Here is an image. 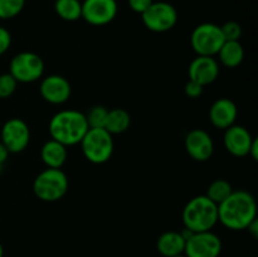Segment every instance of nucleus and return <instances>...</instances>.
<instances>
[{
  "label": "nucleus",
  "mask_w": 258,
  "mask_h": 257,
  "mask_svg": "<svg viewBox=\"0 0 258 257\" xmlns=\"http://www.w3.org/2000/svg\"><path fill=\"white\" fill-rule=\"evenodd\" d=\"M249 156H251L253 160H258V140L257 138L253 139V143H252L251 149H249Z\"/></svg>",
  "instance_id": "31"
},
{
  "label": "nucleus",
  "mask_w": 258,
  "mask_h": 257,
  "mask_svg": "<svg viewBox=\"0 0 258 257\" xmlns=\"http://www.w3.org/2000/svg\"><path fill=\"white\" fill-rule=\"evenodd\" d=\"M9 73L17 80V82H35L42 78L44 73V62L37 53L22 52L13 57Z\"/></svg>",
  "instance_id": "8"
},
{
  "label": "nucleus",
  "mask_w": 258,
  "mask_h": 257,
  "mask_svg": "<svg viewBox=\"0 0 258 257\" xmlns=\"http://www.w3.org/2000/svg\"><path fill=\"white\" fill-rule=\"evenodd\" d=\"M217 55L223 66L228 68H236L243 62L244 49L239 40H226Z\"/></svg>",
  "instance_id": "19"
},
{
  "label": "nucleus",
  "mask_w": 258,
  "mask_h": 257,
  "mask_svg": "<svg viewBox=\"0 0 258 257\" xmlns=\"http://www.w3.org/2000/svg\"><path fill=\"white\" fill-rule=\"evenodd\" d=\"M80 144L85 158L93 164H103L112 156L113 139L105 128H88Z\"/></svg>",
  "instance_id": "5"
},
{
  "label": "nucleus",
  "mask_w": 258,
  "mask_h": 257,
  "mask_svg": "<svg viewBox=\"0 0 258 257\" xmlns=\"http://www.w3.org/2000/svg\"><path fill=\"white\" fill-rule=\"evenodd\" d=\"M237 115H238V108L236 103L229 98H219L209 110V118H211L212 125L217 128H228L236 122Z\"/></svg>",
  "instance_id": "16"
},
{
  "label": "nucleus",
  "mask_w": 258,
  "mask_h": 257,
  "mask_svg": "<svg viewBox=\"0 0 258 257\" xmlns=\"http://www.w3.org/2000/svg\"><path fill=\"white\" fill-rule=\"evenodd\" d=\"M185 150L196 161H207L214 151V144L211 135L206 130L194 128L185 136Z\"/></svg>",
  "instance_id": "13"
},
{
  "label": "nucleus",
  "mask_w": 258,
  "mask_h": 257,
  "mask_svg": "<svg viewBox=\"0 0 258 257\" xmlns=\"http://www.w3.org/2000/svg\"><path fill=\"white\" fill-rule=\"evenodd\" d=\"M232 191H233V189H232V185L229 181L224 180V179H216V180L212 181V183L209 184L206 196L208 197L213 203L219 206L222 202L226 201V199L231 196Z\"/></svg>",
  "instance_id": "22"
},
{
  "label": "nucleus",
  "mask_w": 258,
  "mask_h": 257,
  "mask_svg": "<svg viewBox=\"0 0 258 257\" xmlns=\"http://www.w3.org/2000/svg\"><path fill=\"white\" fill-rule=\"evenodd\" d=\"M156 248L163 257H176L184 254L185 238L180 232L168 231L160 234L156 241Z\"/></svg>",
  "instance_id": "17"
},
{
  "label": "nucleus",
  "mask_w": 258,
  "mask_h": 257,
  "mask_svg": "<svg viewBox=\"0 0 258 257\" xmlns=\"http://www.w3.org/2000/svg\"><path fill=\"white\" fill-rule=\"evenodd\" d=\"M9 151H8V149L5 148L4 145H3L2 143H0V171H2L3 166H4L5 161H7L8 156H9Z\"/></svg>",
  "instance_id": "30"
},
{
  "label": "nucleus",
  "mask_w": 258,
  "mask_h": 257,
  "mask_svg": "<svg viewBox=\"0 0 258 257\" xmlns=\"http://www.w3.org/2000/svg\"><path fill=\"white\" fill-rule=\"evenodd\" d=\"M54 10L66 22H76L82 18V3L80 0H55Z\"/></svg>",
  "instance_id": "21"
},
{
  "label": "nucleus",
  "mask_w": 258,
  "mask_h": 257,
  "mask_svg": "<svg viewBox=\"0 0 258 257\" xmlns=\"http://www.w3.org/2000/svg\"><path fill=\"white\" fill-rule=\"evenodd\" d=\"M0 257H4V249H3L2 243H0Z\"/></svg>",
  "instance_id": "33"
},
{
  "label": "nucleus",
  "mask_w": 258,
  "mask_h": 257,
  "mask_svg": "<svg viewBox=\"0 0 258 257\" xmlns=\"http://www.w3.org/2000/svg\"><path fill=\"white\" fill-rule=\"evenodd\" d=\"M226 42L221 27L213 23H203L194 28L190 37V44L198 55L214 57Z\"/></svg>",
  "instance_id": "6"
},
{
  "label": "nucleus",
  "mask_w": 258,
  "mask_h": 257,
  "mask_svg": "<svg viewBox=\"0 0 258 257\" xmlns=\"http://www.w3.org/2000/svg\"><path fill=\"white\" fill-rule=\"evenodd\" d=\"M108 108L105 106H93L90 108V111L86 115L88 127L90 128H105L106 118H107Z\"/></svg>",
  "instance_id": "23"
},
{
  "label": "nucleus",
  "mask_w": 258,
  "mask_h": 257,
  "mask_svg": "<svg viewBox=\"0 0 258 257\" xmlns=\"http://www.w3.org/2000/svg\"><path fill=\"white\" fill-rule=\"evenodd\" d=\"M25 0H0V19H12L24 9Z\"/></svg>",
  "instance_id": "24"
},
{
  "label": "nucleus",
  "mask_w": 258,
  "mask_h": 257,
  "mask_svg": "<svg viewBox=\"0 0 258 257\" xmlns=\"http://www.w3.org/2000/svg\"><path fill=\"white\" fill-rule=\"evenodd\" d=\"M184 228L193 233L212 231L218 223V206L207 196L191 198L183 209Z\"/></svg>",
  "instance_id": "3"
},
{
  "label": "nucleus",
  "mask_w": 258,
  "mask_h": 257,
  "mask_svg": "<svg viewBox=\"0 0 258 257\" xmlns=\"http://www.w3.org/2000/svg\"><path fill=\"white\" fill-rule=\"evenodd\" d=\"M30 141L29 126L22 118H9L3 125L2 141L9 153H22Z\"/></svg>",
  "instance_id": "10"
},
{
  "label": "nucleus",
  "mask_w": 258,
  "mask_h": 257,
  "mask_svg": "<svg viewBox=\"0 0 258 257\" xmlns=\"http://www.w3.org/2000/svg\"><path fill=\"white\" fill-rule=\"evenodd\" d=\"M189 80L199 83L203 87L211 85L218 78L219 65L214 57L198 55L196 59L191 60L188 68Z\"/></svg>",
  "instance_id": "14"
},
{
  "label": "nucleus",
  "mask_w": 258,
  "mask_h": 257,
  "mask_svg": "<svg viewBox=\"0 0 258 257\" xmlns=\"http://www.w3.org/2000/svg\"><path fill=\"white\" fill-rule=\"evenodd\" d=\"M39 91L40 96L47 102L53 105H62L70 100L72 88L67 78L59 75H50L43 78Z\"/></svg>",
  "instance_id": "12"
},
{
  "label": "nucleus",
  "mask_w": 258,
  "mask_h": 257,
  "mask_svg": "<svg viewBox=\"0 0 258 257\" xmlns=\"http://www.w3.org/2000/svg\"><path fill=\"white\" fill-rule=\"evenodd\" d=\"M10 44H12V35L9 30L5 29L4 27H0V55L9 49Z\"/></svg>",
  "instance_id": "29"
},
{
  "label": "nucleus",
  "mask_w": 258,
  "mask_h": 257,
  "mask_svg": "<svg viewBox=\"0 0 258 257\" xmlns=\"http://www.w3.org/2000/svg\"><path fill=\"white\" fill-rule=\"evenodd\" d=\"M184 91H185V95L188 96V97L198 98L201 97L202 93H203L204 87L202 85H199V83L189 80L188 83L185 85V87H184Z\"/></svg>",
  "instance_id": "27"
},
{
  "label": "nucleus",
  "mask_w": 258,
  "mask_h": 257,
  "mask_svg": "<svg viewBox=\"0 0 258 257\" xmlns=\"http://www.w3.org/2000/svg\"><path fill=\"white\" fill-rule=\"evenodd\" d=\"M88 128L86 115L77 110L59 111L50 118L49 122L52 139L64 146L80 144Z\"/></svg>",
  "instance_id": "2"
},
{
  "label": "nucleus",
  "mask_w": 258,
  "mask_h": 257,
  "mask_svg": "<svg viewBox=\"0 0 258 257\" xmlns=\"http://www.w3.org/2000/svg\"><path fill=\"white\" fill-rule=\"evenodd\" d=\"M256 218V199L246 190H233L218 206V222L232 231H243Z\"/></svg>",
  "instance_id": "1"
},
{
  "label": "nucleus",
  "mask_w": 258,
  "mask_h": 257,
  "mask_svg": "<svg viewBox=\"0 0 258 257\" xmlns=\"http://www.w3.org/2000/svg\"><path fill=\"white\" fill-rule=\"evenodd\" d=\"M222 241L212 231L197 232L185 241L184 254L186 257H219Z\"/></svg>",
  "instance_id": "9"
},
{
  "label": "nucleus",
  "mask_w": 258,
  "mask_h": 257,
  "mask_svg": "<svg viewBox=\"0 0 258 257\" xmlns=\"http://www.w3.org/2000/svg\"><path fill=\"white\" fill-rule=\"evenodd\" d=\"M144 25L155 33H164L173 29L178 23V12L166 2H154L141 14Z\"/></svg>",
  "instance_id": "7"
},
{
  "label": "nucleus",
  "mask_w": 258,
  "mask_h": 257,
  "mask_svg": "<svg viewBox=\"0 0 258 257\" xmlns=\"http://www.w3.org/2000/svg\"><path fill=\"white\" fill-rule=\"evenodd\" d=\"M246 229H248V232L252 234V236L254 237V238H257V237H258V222H257V218L254 219V221H252L251 223H249V226L247 227Z\"/></svg>",
  "instance_id": "32"
},
{
  "label": "nucleus",
  "mask_w": 258,
  "mask_h": 257,
  "mask_svg": "<svg viewBox=\"0 0 258 257\" xmlns=\"http://www.w3.org/2000/svg\"><path fill=\"white\" fill-rule=\"evenodd\" d=\"M118 12L116 0H85L82 18L91 25L101 27L112 22Z\"/></svg>",
  "instance_id": "11"
},
{
  "label": "nucleus",
  "mask_w": 258,
  "mask_h": 257,
  "mask_svg": "<svg viewBox=\"0 0 258 257\" xmlns=\"http://www.w3.org/2000/svg\"><path fill=\"white\" fill-rule=\"evenodd\" d=\"M130 123L131 117L127 111L123 108H112V110H108L105 130H107L111 135H118L127 131Z\"/></svg>",
  "instance_id": "20"
},
{
  "label": "nucleus",
  "mask_w": 258,
  "mask_h": 257,
  "mask_svg": "<svg viewBox=\"0 0 258 257\" xmlns=\"http://www.w3.org/2000/svg\"><path fill=\"white\" fill-rule=\"evenodd\" d=\"M127 3L133 12L138 13V14H143L153 4L154 0H127Z\"/></svg>",
  "instance_id": "28"
},
{
  "label": "nucleus",
  "mask_w": 258,
  "mask_h": 257,
  "mask_svg": "<svg viewBox=\"0 0 258 257\" xmlns=\"http://www.w3.org/2000/svg\"><path fill=\"white\" fill-rule=\"evenodd\" d=\"M221 30L226 40H239L242 35V27L237 22L224 23Z\"/></svg>",
  "instance_id": "26"
},
{
  "label": "nucleus",
  "mask_w": 258,
  "mask_h": 257,
  "mask_svg": "<svg viewBox=\"0 0 258 257\" xmlns=\"http://www.w3.org/2000/svg\"><path fill=\"white\" fill-rule=\"evenodd\" d=\"M176 257H186L185 254H180V256H176Z\"/></svg>",
  "instance_id": "34"
},
{
  "label": "nucleus",
  "mask_w": 258,
  "mask_h": 257,
  "mask_svg": "<svg viewBox=\"0 0 258 257\" xmlns=\"http://www.w3.org/2000/svg\"><path fill=\"white\" fill-rule=\"evenodd\" d=\"M17 80L10 73L0 75V98H8L17 90Z\"/></svg>",
  "instance_id": "25"
},
{
  "label": "nucleus",
  "mask_w": 258,
  "mask_h": 257,
  "mask_svg": "<svg viewBox=\"0 0 258 257\" xmlns=\"http://www.w3.org/2000/svg\"><path fill=\"white\" fill-rule=\"evenodd\" d=\"M67 146L58 143L55 140H49L42 146L40 150V158L47 168L60 169L67 161Z\"/></svg>",
  "instance_id": "18"
},
{
  "label": "nucleus",
  "mask_w": 258,
  "mask_h": 257,
  "mask_svg": "<svg viewBox=\"0 0 258 257\" xmlns=\"http://www.w3.org/2000/svg\"><path fill=\"white\" fill-rule=\"evenodd\" d=\"M251 133L241 125H232L226 128L223 136L224 148L229 154L237 158H243L249 154L252 143H253Z\"/></svg>",
  "instance_id": "15"
},
{
  "label": "nucleus",
  "mask_w": 258,
  "mask_h": 257,
  "mask_svg": "<svg viewBox=\"0 0 258 257\" xmlns=\"http://www.w3.org/2000/svg\"><path fill=\"white\" fill-rule=\"evenodd\" d=\"M68 190V178L60 169L47 168L33 183V191L43 202H57Z\"/></svg>",
  "instance_id": "4"
}]
</instances>
